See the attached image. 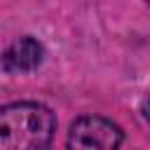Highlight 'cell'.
Returning a JSON list of instances; mask_svg holds the SVG:
<instances>
[{"label": "cell", "mask_w": 150, "mask_h": 150, "mask_svg": "<svg viewBox=\"0 0 150 150\" xmlns=\"http://www.w3.org/2000/svg\"><path fill=\"white\" fill-rule=\"evenodd\" d=\"M56 117L47 105L21 101L0 108V150H38L52 143Z\"/></svg>", "instance_id": "6da1fadb"}, {"label": "cell", "mask_w": 150, "mask_h": 150, "mask_svg": "<svg viewBox=\"0 0 150 150\" xmlns=\"http://www.w3.org/2000/svg\"><path fill=\"white\" fill-rule=\"evenodd\" d=\"M148 2H150V0H148Z\"/></svg>", "instance_id": "5b68a950"}, {"label": "cell", "mask_w": 150, "mask_h": 150, "mask_svg": "<svg viewBox=\"0 0 150 150\" xmlns=\"http://www.w3.org/2000/svg\"><path fill=\"white\" fill-rule=\"evenodd\" d=\"M42 61V45L33 38H19L2 56V68L7 73H28Z\"/></svg>", "instance_id": "3957f363"}, {"label": "cell", "mask_w": 150, "mask_h": 150, "mask_svg": "<svg viewBox=\"0 0 150 150\" xmlns=\"http://www.w3.org/2000/svg\"><path fill=\"white\" fill-rule=\"evenodd\" d=\"M143 115H145V120L150 122V98H148V101L143 103Z\"/></svg>", "instance_id": "277c9868"}, {"label": "cell", "mask_w": 150, "mask_h": 150, "mask_svg": "<svg viewBox=\"0 0 150 150\" xmlns=\"http://www.w3.org/2000/svg\"><path fill=\"white\" fill-rule=\"evenodd\" d=\"M122 143V129L105 117L84 115L70 124L68 145L80 150H112Z\"/></svg>", "instance_id": "7a4b0ae2"}]
</instances>
